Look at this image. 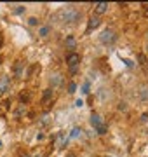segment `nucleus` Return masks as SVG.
Segmentation results:
<instances>
[{
    "label": "nucleus",
    "instance_id": "6ab92c4d",
    "mask_svg": "<svg viewBox=\"0 0 148 157\" xmlns=\"http://www.w3.org/2000/svg\"><path fill=\"white\" fill-rule=\"evenodd\" d=\"M96 133H98V135H106V124H103V126L96 128Z\"/></svg>",
    "mask_w": 148,
    "mask_h": 157
},
{
    "label": "nucleus",
    "instance_id": "423d86ee",
    "mask_svg": "<svg viewBox=\"0 0 148 157\" xmlns=\"http://www.w3.org/2000/svg\"><path fill=\"white\" fill-rule=\"evenodd\" d=\"M9 89H11V77L9 75H2L0 77V94L7 93Z\"/></svg>",
    "mask_w": 148,
    "mask_h": 157
},
{
    "label": "nucleus",
    "instance_id": "412c9836",
    "mask_svg": "<svg viewBox=\"0 0 148 157\" xmlns=\"http://www.w3.org/2000/svg\"><path fill=\"white\" fill-rule=\"evenodd\" d=\"M14 12H16V14H23V12H25V7H23V5H16Z\"/></svg>",
    "mask_w": 148,
    "mask_h": 157
},
{
    "label": "nucleus",
    "instance_id": "f03ea898",
    "mask_svg": "<svg viewBox=\"0 0 148 157\" xmlns=\"http://www.w3.org/2000/svg\"><path fill=\"white\" fill-rule=\"evenodd\" d=\"M68 142H70V138H68L66 133H63V131L56 133V136H54V147L56 149H64L68 145Z\"/></svg>",
    "mask_w": 148,
    "mask_h": 157
},
{
    "label": "nucleus",
    "instance_id": "c756f323",
    "mask_svg": "<svg viewBox=\"0 0 148 157\" xmlns=\"http://www.w3.org/2000/svg\"><path fill=\"white\" fill-rule=\"evenodd\" d=\"M0 147H2V142H0Z\"/></svg>",
    "mask_w": 148,
    "mask_h": 157
},
{
    "label": "nucleus",
    "instance_id": "b1692460",
    "mask_svg": "<svg viewBox=\"0 0 148 157\" xmlns=\"http://www.w3.org/2000/svg\"><path fill=\"white\" fill-rule=\"evenodd\" d=\"M82 105H84V101H82V100H77V101H75V107H82Z\"/></svg>",
    "mask_w": 148,
    "mask_h": 157
},
{
    "label": "nucleus",
    "instance_id": "4468645a",
    "mask_svg": "<svg viewBox=\"0 0 148 157\" xmlns=\"http://www.w3.org/2000/svg\"><path fill=\"white\" fill-rule=\"evenodd\" d=\"M140 98L143 101H148V86H143L140 91Z\"/></svg>",
    "mask_w": 148,
    "mask_h": 157
},
{
    "label": "nucleus",
    "instance_id": "ddd939ff",
    "mask_svg": "<svg viewBox=\"0 0 148 157\" xmlns=\"http://www.w3.org/2000/svg\"><path fill=\"white\" fill-rule=\"evenodd\" d=\"M49 32H51V26H49V25H44V26L38 28V35H40V37H47V35H49Z\"/></svg>",
    "mask_w": 148,
    "mask_h": 157
},
{
    "label": "nucleus",
    "instance_id": "bb28decb",
    "mask_svg": "<svg viewBox=\"0 0 148 157\" xmlns=\"http://www.w3.org/2000/svg\"><path fill=\"white\" fill-rule=\"evenodd\" d=\"M66 157H75V154H73V152H70V154H68Z\"/></svg>",
    "mask_w": 148,
    "mask_h": 157
},
{
    "label": "nucleus",
    "instance_id": "4be33fe9",
    "mask_svg": "<svg viewBox=\"0 0 148 157\" xmlns=\"http://www.w3.org/2000/svg\"><path fill=\"white\" fill-rule=\"evenodd\" d=\"M82 93H84V94L89 93V82H85L84 86H82Z\"/></svg>",
    "mask_w": 148,
    "mask_h": 157
},
{
    "label": "nucleus",
    "instance_id": "6e6552de",
    "mask_svg": "<svg viewBox=\"0 0 148 157\" xmlns=\"http://www.w3.org/2000/svg\"><path fill=\"white\" fill-rule=\"evenodd\" d=\"M106 11H108V4H106V2H98V4H94V12H96V14H105Z\"/></svg>",
    "mask_w": 148,
    "mask_h": 157
},
{
    "label": "nucleus",
    "instance_id": "f3484780",
    "mask_svg": "<svg viewBox=\"0 0 148 157\" xmlns=\"http://www.w3.org/2000/svg\"><path fill=\"white\" fill-rule=\"evenodd\" d=\"M138 59H140L141 66H146V65H148V59L145 58V54H138Z\"/></svg>",
    "mask_w": 148,
    "mask_h": 157
},
{
    "label": "nucleus",
    "instance_id": "9d476101",
    "mask_svg": "<svg viewBox=\"0 0 148 157\" xmlns=\"http://www.w3.org/2000/svg\"><path fill=\"white\" fill-rule=\"evenodd\" d=\"M64 44H66V47H68V49H71V52H73V49L77 47V40H75V37H73V35H68V37H66Z\"/></svg>",
    "mask_w": 148,
    "mask_h": 157
},
{
    "label": "nucleus",
    "instance_id": "20e7f679",
    "mask_svg": "<svg viewBox=\"0 0 148 157\" xmlns=\"http://www.w3.org/2000/svg\"><path fill=\"white\" fill-rule=\"evenodd\" d=\"M99 38H101V42L103 44H112L117 37H115V32H113V30L106 28V30H103V33L99 35Z\"/></svg>",
    "mask_w": 148,
    "mask_h": 157
},
{
    "label": "nucleus",
    "instance_id": "cd10ccee",
    "mask_svg": "<svg viewBox=\"0 0 148 157\" xmlns=\"http://www.w3.org/2000/svg\"><path fill=\"white\" fill-rule=\"evenodd\" d=\"M33 157H44L42 154H37V155H33Z\"/></svg>",
    "mask_w": 148,
    "mask_h": 157
},
{
    "label": "nucleus",
    "instance_id": "a878e982",
    "mask_svg": "<svg viewBox=\"0 0 148 157\" xmlns=\"http://www.w3.org/2000/svg\"><path fill=\"white\" fill-rule=\"evenodd\" d=\"M77 70H78V66H71V68H70L71 73H77Z\"/></svg>",
    "mask_w": 148,
    "mask_h": 157
},
{
    "label": "nucleus",
    "instance_id": "dca6fc26",
    "mask_svg": "<svg viewBox=\"0 0 148 157\" xmlns=\"http://www.w3.org/2000/svg\"><path fill=\"white\" fill-rule=\"evenodd\" d=\"M25 112H26V107H25V105H19V108L16 110V117L19 119V117H21V115L25 114Z\"/></svg>",
    "mask_w": 148,
    "mask_h": 157
},
{
    "label": "nucleus",
    "instance_id": "f257e3e1",
    "mask_svg": "<svg viewBox=\"0 0 148 157\" xmlns=\"http://www.w3.org/2000/svg\"><path fill=\"white\" fill-rule=\"evenodd\" d=\"M56 18L63 23H77L78 18H80V12L75 11V9H71V7H66V9H61L56 14Z\"/></svg>",
    "mask_w": 148,
    "mask_h": 157
},
{
    "label": "nucleus",
    "instance_id": "5701e85b",
    "mask_svg": "<svg viewBox=\"0 0 148 157\" xmlns=\"http://www.w3.org/2000/svg\"><path fill=\"white\" fill-rule=\"evenodd\" d=\"M119 110H122V112H126V110H127V105L124 103V101H122V103H119Z\"/></svg>",
    "mask_w": 148,
    "mask_h": 157
},
{
    "label": "nucleus",
    "instance_id": "aec40b11",
    "mask_svg": "<svg viewBox=\"0 0 148 157\" xmlns=\"http://www.w3.org/2000/svg\"><path fill=\"white\" fill-rule=\"evenodd\" d=\"M28 25H30V26H37V25H38V19H37V18H30Z\"/></svg>",
    "mask_w": 148,
    "mask_h": 157
},
{
    "label": "nucleus",
    "instance_id": "0eeeda50",
    "mask_svg": "<svg viewBox=\"0 0 148 157\" xmlns=\"http://www.w3.org/2000/svg\"><path fill=\"white\" fill-rule=\"evenodd\" d=\"M23 66H25V63H23V61H16V65H14V75L18 78H23V77H25V70H23Z\"/></svg>",
    "mask_w": 148,
    "mask_h": 157
},
{
    "label": "nucleus",
    "instance_id": "393cba45",
    "mask_svg": "<svg viewBox=\"0 0 148 157\" xmlns=\"http://www.w3.org/2000/svg\"><path fill=\"white\" fill-rule=\"evenodd\" d=\"M146 119H148V114H143V115H141V122H146Z\"/></svg>",
    "mask_w": 148,
    "mask_h": 157
},
{
    "label": "nucleus",
    "instance_id": "7ed1b4c3",
    "mask_svg": "<svg viewBox=\"0 0 148 157\" xmlns=\"http://www.w3.org/2000/svg\"><path fill=\"white\" fill-rule=\"evenodd\" d=\"M101 25V19H99L98 16H91L89 18V21H87V28H85V35H89L92 33V30H96Z\"/></svg>",
    "mask_w": 148,
    "mask_h": 157
},
{
    "label": "nucleus",
    "instance_id": "9b49d317",
    "mask_svg": "<svg viewBox=\"0 0 148 157\" xmlns=\"http://www.w3.org/2000/svg\"><path fill=\"white\" fill-rule=\"evenodd\" d=\"M82 133H84V131H82V128H73L70 131V135H68V138H70V140H75V138H80V136H82Z\"/></svg>",
    "mask_w": 148,
    "mask_h": 157
},
{
    "label": "nucleus",
    "instance_id": "39448f33",
    "mask_svg": "<svg viewBox=\"0 0 148 157\" xmlns=\"http://www.w3.org/2000/svg\"><path fill=\"white\" fill-rule=\"evenodd\" d=\"M78 63H80V54H77V52H68L66 54V65L68 66H78Z\"/></svg>",
    "mask_w": 148,
    "mask_h": 157
},
{
    "label": "nucleus",
    "instance_id": "a211bd4d",
    "mask_svg": "<svg viewBox=\"0 0 148 157\" xmlns=\"http://www.w3.org/2000/svg\"><path fill=\"white\" fill-rule=\"evenodd\" d=\"M75 91H77V84H75V82H70V84H68V93L73 94Z\"/></svg>",
    "mask_w": 148,
    "mask_h": 157
},
{
    "label": "nucleus",
    "instance_id": "f8f14e48",
    "mask_svg": "<svg viewBox=\"0 0 148 157\" xmlns=\"http://www.w3.org/2000/svg\"><path fill=\"white\" fill-rule=\"evenodd\" d=\"M61 82H63V77H61L59 73H56V75H52V77H51V86H52V87L61 86Z\"/></svg>",
    "mask_w": 148,
    "mask_h": 157
},
{
    "label": "nucleus",
    "instance_id": "2eb2a0df",
    "mask_svg": "<svg viewBox=\"0 0 148 157\" xmlns=\"http://www.w3.org/2000/svg\"><path fill=\"white\" fill-rule=\"evenodd\" d=\"M51 96H52V89H45V91H44V96H42V101L47 103V101L51 100Z\"/></svg>",
    "mask_w": 148,
    "mask_h": 157
},
{
    "label": "nucleus",
    "instance_id": "c85d7f7f",
    "mask_svg": "<svg viewBox=\"0 0 148 157\" xmlns=\"http://www.w3.org/2000/svg\"><path fill=\"white\" fill-rule=\"evenodd\" d=\"M23 157H30V155H23Z\"/></svg>",
    "mask_w": 148,
    "mask_h": 157
},
{
    "label": "nucleus",
    "instance_id": "1a4fd4ad",
    "mask_svg": "<svg viewBox=\"0 0 148 157\" xmlns=\"http://www.w3.org/2000/svg\"><path fill=\"white\" fill-rule=\"evenodd\" d=\"M91 124H92V128L96 129V128H99V126H103L105 122H103V119H101L99 114H92L91 115Z\"/></svg>",
    "mask_w": 148,
    "mask_h": 157
}]
</instances>
